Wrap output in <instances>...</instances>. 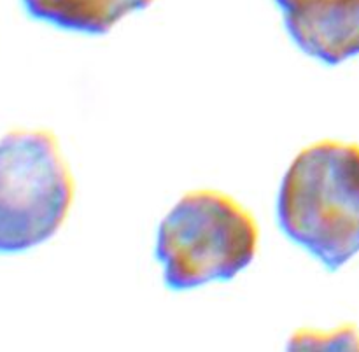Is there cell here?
<instances>
[{
  "instance_id": "obj_4",
  "label": "cell",
  "mask_w": 359,
  "mask_h": 352,
  "mask_svg": "<svg viewBox=\"0 0 359 352\" xmlns=\"http://www.w3.org/2000/svg\"><path fill=\"white\" fill-rule=\"evenodd\" d=\"M291 41L326 65L359 55V0H276Z\"/></svg>"
},
{
  "instance_id": "obj_1",
  "label": "cell",
  "mask_w": 359,
  "mask_h": 352,
  "mask_svg": "<svg viewBox=\"0 0 359 352\" xmlns=\"http://www.w3.org/2000/svg\"><path fill=\"white\" fill-rule=\"evenodd\" d=\"M277 223L330 272L351 262L359 252V144L302 149L280 182Z\"/></svg>"
},
{
  "instance_id": "obj_5",
  "label": "cell",
  "mask_w": 359,
  "mask_h": 352,
  "mask_svg": "<svg viewBox=\"0 0 359 352\" xmlns=\"http://www.w3.org/2000/svg\"><path fill=\"white\" fill-rule=\"evenodd\" d=\"M154 0H21L28 16L67 32L104 35L128 14Z\"/></svg>"
},
{
  "instance_id": "obj_6",
  "label": "cell",
  "mask_w": 359,
  "mask_h": 352,
  "mask_svg": "<svg viewBox=\"0 0 359 352\" xmlns=\"http://www.w3.org/2000/svg\"><path fill=\"white\" fill-rule=\"evenodd\" d=\"M291 349H351L359 351V333L354 328H344L332 335L298 333L291 339Z\"/></svg>"
},
{
  "instance_id": "obj_2",
  "label": "cell",
  "mask_w": 359,
  "mask_h": 352,
  "mask_svg": "<svg viewBox=\"0 0 359 352\" xmlns=\"http://www.w3.org/2000/svg\"><path fill=\"white\" fill-rule=\"evenodd\" d=\"M258 241V223L244 205L221 191L196 189L161 221L154 255L165 286L188 291L233 279L252 263Z\"/></svg>"
},
{
  "instance_id": "obj_3",
  "label": "cell",
  "mask_w": 359,
  "mask_h": 352,
  "mask_svg": "<svg viewBox=\"0 0 359 352\" xmlns=\"http://www.w3.org/2000/svg\"><path fill=\"white\" fill-rule=\"evenodd\" d=\"M72 200V174L53 133L16 130L0 139V255L48 242Z\"/></svg>"
}]
</instances>
